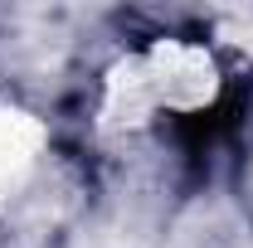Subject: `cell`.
<instances>
[{
  "label": "cell",
  "instance_id": "1",
  "mask_svg": "<svg viewBox=\"0 0 253 248\" xmlns=\"http://www.w3.org/2000/svg\"><path fill=\"white\" fill-rule=\"evenodd\" d=\"M136 68L146 78V93L156 117H205L214 112L229 83V68L214 39L190 30H166L151 34L141 49H136Z\"/></svg>",
  "mask_w": 253,
  "mask_h": 248
}]
</instances>
